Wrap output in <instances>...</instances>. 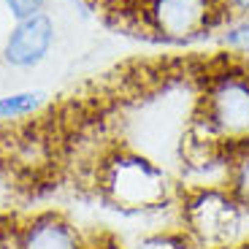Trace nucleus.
Segmentation results:
<instances>
[{
	"label": "nucleus",
	"mask_w": 249,
	"mask_h": 249,
	"mask_svg": "<svg viewBox=\"0 0 249 249\" xmlns=\"http://www.w3.org/2000/svg\"><path fill=\"white\" fill-rule=\"evenodd\" d=\"M190 133L222 149L249 143V71L228 62L206 73Z\"/></svg>",
	"instance_id": "1"
},
{
	"label": "nucleus",
	"mask_w": 249,
	"mask_h": 249,
	"mask_svg": "<svg viewBox=\"0 0 249 249\" xmlns=\"http://www.w3.org/2000/svg\"><path fill=\"white\" fill-rule=\"evenodd\" d=\"M222 14V0H141L146 30L171 44H187L206 36Z\"/></svg>",
	"instance_id": "4"
},
{
	"label": "nucleus",
	"mask_w": 249,
	"mask_h": 249,
	"mask_svg": "<svg viewBox=\"0 0 249 249\" xmlns=\"http://www.w3.org/2000/svg\"><path fill=\"white\" fill-rule=\"evenodd\" d=\"M0 249H17V233L6 236V233L0 231Z\"/></svg>",
	"instance_id": "13"
},
{
	"label": "nucleus",
	"mask_w": 249,
	"mask_h": 249,
	"mask_svg": "<svg viewBox=\"0 0 249 249\" xmlns=\"http://www.w3.org/2000/svg\"><path fill=\"white\" fill-rule=\"evenodd\" d=\"M17 249H87V244L71 219L41 212L17 228Z\"/></svg>",
	"instance_id": "6"
},
{
	"label": "nucleus",
	"mask_w": 249,
	"mask_h": 249,
	"mask_svg": "<svg viewBox=\"0 0 249 249\" xmlns=\"http://www.w3.org/2000/svg\"><path fill=\"white\" fill-rule=\"evenodd\" d=\"M98 184L106 200L127 214H152L171 203L174 179L165 162L138 149H117L100 160Z\"/></svg>",
	"instance_id": "2"
},
{
	"label": "nucleus",
	"mask_w": 249,
	"mask_h": 249,
	"mask_svg": "<svg viewBox=\"0 0 249 249\" xmlns=\"http://www.w3.org/2000/svg\"><path fill=\"white\" fill-rule=\"evenodd\" d=\"M179 219L195 249L249 247V206L225 184L190 187L181 198Z\"/></svg>",
	"instance_id": "3"
},
{
	"label": "nucleus",
	"mask_w": 249,
	"mask_h": 249,
	"mask_svg": "<svg viewBox=\"0 0 249 249\" xmlns=\"http://www.w3.org/2000/svg\"><path fill=\"white\" fill-rule=\"evenodd\" d=\"M225 187L238 200L249 206V143L228 152V171H225Z\"/></svg>",
	"instance_id": "8"
},
{
	"label": "nucleus",
	"mask_w": 249,
	"mask_h": 249,
	"mask_svg": "<svg viewBox=\"0 0 249 249\" xmlns=\"http://www.w3.org/2000/svg\"><path fill=\"white\" fill-rule=\"evenodd\" d=\"M136 249H195L184 233H155L146 236Z\"/></svg>",
	"instance_id": "10"
},
{
	"label": "nucleus",
	"mask_w": 249,
	"mask_h": 249,
	"mask_svg": "<svg viewBox=\"0 0 249 249\" xmlns=\"http://www.w3.org/2000/svg\"><path fill=\"white\" fill-rule=\"evenodd\" d=\"M52 44H54V22L46 14H36L14 25L3 46V60L11 68H36L41 60H46Z\"/></svg>",
	"instance_id": "5"
},
{
	"label": "nucleus",
	"mask_w": 249,
	"mask_h": 249,
	"mask_svg": "<svg viewBox=\"0 0 249 249\" xmlns=\"http://www.w3.org/2000/svg\"><path fill=\"white\" fill-rule=\"evenodd\" d=\"M46 103V92L41 89H22L0 98V122H17V119L33 117Z\"/></svg>",
	"instance_id": "7"
},
{
	"label": "nucleus",
	"mask_w": 249,
	"mask_h": 249,
	"mask_svg": "<svg viewBox=\"0 0 249 249\" xmlns=\"http://www.w3.org/2000/svg\"><path fill=\"white\" fill-rule=\"evenodd\" d=\"M222 44L233 52H249V14L247 17H233L222 27Z\"/></svg>",
	"instance_id": "9"
},
{
	"label": "nucleus",
	"mask_w": 249,
	"mask_h": 249,
	"mask_svg": "<svg viewBox=\"0 0 249 249\" xmlns=\"http://www.w3.org/2000/svg\"><path fill=\"white\" fill-rule=\"evenodd\" d=\"M222 8L225 11L231 8V11L238 14V17H247L249 14V0H222Z\"/></svg>",
	"instance_id": "12"
},
{
	"label": "nucleus",
	"mask_w": 249,
	"mask_h": 249,
	"mask_svg": "<svg viewBox=\"0 0 249 249\" xmlns=\"http://www.w3.org/2000/svg\"><path fill=\"white\" fill-rule=\"evenodd\" d=\"M3 3H6V8L11 11V17L17 22L30 19L36 14H44V6H46V0H3Z\"/></svg>",
	"instance_id": "11"
}]
</instances>
